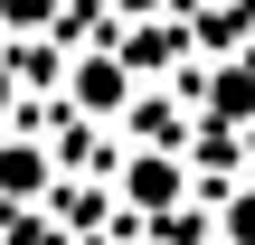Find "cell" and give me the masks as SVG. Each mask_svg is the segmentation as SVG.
<instances>
[{"instance_id": "ba28073f", "label": "cell", "mask_w": 255, "mask_h": 245, "mask_svg": "<svg viewBox=\"0 0 255 245\" xmlns=\"http://www.w3.org/2000/svg\"><path fill=\"white\" fill-rule=\"evenodd\" d=\"M227 9H237V19H246V28H255V0H227Z\"/></svg>"}, {"instance_id": "3957f363", "label": "cell", "mask_w": 255, "mask_h": 245, "mask_svg": "<svg viewBox=\"0 0 255 245\" xmlns=\"http://www.w3.org/2000/svg\"><path fill=\"white\" fill-rule=\"evenodd\" d=\"M208 123H255V57H227L208 76Z\"/></svg>"}, {"instance_id": "8992f818", "label": "cell", "mask_w": 255, "mask_h": 245, "mask_svg": "<svg viewBox=\"0 0 255 245\" xmlns=\"http://www.w3.org/2000/svg\"><path fill=\"white\" fill-rule=\"evenodd\" d=\"M9 28H57V0H0Z\"/></svg>"}, {"instance_id": "52a82bcc", "label": "cell", "mask_w": 255, "mask_h": 245, "mask_svg": "<svg viewBox=\"0 0 255 245\" xmlns=\"http://www.w3.org/2000/svg\"><path fill=\"white\" fill-rule=\"evenodd\" d=\"M104 19H123V28L132 19H170V0H104Z\"/></svg>"}, {"instance_id": "7a4b0ae2", "label": "cell", "mask_w": 255, "mask_h": 245, "mask_svg": "<svg viewBox=\"0 0 255 245\" xmlns=\"http://www.w3.org/2000/svg\"><path fill=\"white\" fill-rule=\"evenodd\" d=\"M132 66H123V47H85L76 66H66V104L76 113H132Z\"/></svg>"}, {"instance_id": "5b68a950", "label": "cell", "mask_w": 255, "mask_h": 245, "mask_svg": "<svg viewBox=\"0 0 255 245\" xmlns=\"http://www.w3.org/2000/svg\"><path fill=\"white\" fill-rule=\"evenodd\" d=\"M218 245H255V189H227L218 198Z\"/></svg>"}, {"instance_id": "6da1fadb", "label": "cell", "mask_w": 255, "mask_h": 245, "mask_svg": "<svg viewBox=\"0 0 255 245\" xmlns=\"http://www.w3.org/2000/svg\"><path fill=\"white\" fill-rule=\"evenodd\" d=\"M114 189H123V208H132V217H170V208L189 198V161H180V151H151V142H142V151H132V161L114 170Z\"/></svg>"}, {"instance_id": "277c9868", "label": "cell", "mask_w": 255, "mask_h": 245, "mask_svg": "<svg viewBox=\"0 0 255 245\" xmlns=\"http://www.w3.org/2000/svg\"><path fill=\"white\" fill-rule=\"evenodd\" d=\"M47 189V151L38 142H0V198H38Z\"/></svg>"}]
</instances>
